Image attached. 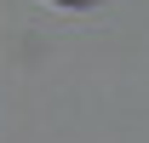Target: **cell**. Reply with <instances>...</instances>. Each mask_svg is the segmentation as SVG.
Wrapping results in <instances>:
<instances>
[{
    "label": "cell",
    "mask_w": 149,
    "mask_h": 143,
    "mask_svg": "<svg viewBox=\"0 0 149 143\" xmlns=\"http://www.w3.org/2000/svg\"><path fill=\"white\" fill-rule=\"evenodd\" d=\"M57 6H92V0H57Z\"/></svg>",
    "instance_id": "cell-1"
}]
</instances>
